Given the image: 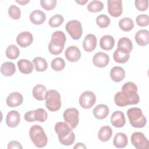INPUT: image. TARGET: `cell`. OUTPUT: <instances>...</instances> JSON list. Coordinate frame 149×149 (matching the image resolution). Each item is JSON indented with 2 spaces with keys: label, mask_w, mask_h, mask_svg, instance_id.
Segmentation results:
<instances>
[{
  "label": "cell",
  "mask_w": 149,
  "mask_h": 149,
  "mask_svg": "<svg viewBox=\"0 0 149 149\" xmlns=\"http://www.w3.org/2000/svg\"><path fill=\"white\" fill-rule=\"evenodd\" d=\"M114 101L115 104L120 107L137 104L140 98L137 94V86L131 81L125 83L122 87V91L115 95Z\"/></svg>",
  "instance_id": "cell-1"
},
{
  "label": "cell",
  "mask_w": 149,
  "mask_h": 149,
  "mask_svg": "<svg viewBox=\"0 0 149 149\" xmlns=\"http://www.w3.org/2000/svg\"><path fill=\"white\" fill-rule=\"evenodd\" d=\"M55 131L58 134L59 142L64 146H70L75 140V135L72 129L67 123L58 122L55 125Z\"/></svg>",
  "instance_id": "cell-2"
},
{
  "label": "cell",
  "mask_w": 149,
  "mask_h": 149,
  "mask_svg": "<svg viewBox=\"0 0 149 149\" xmlns=\"http://www.w3.org/2000/svg\"><path fill=\"white\" fill-rule=\"evenodd\" d=\"M66 40L65 33L62 31L54 32L51 36V40L48 45V50L53 55L60 54L63 48Z\"/></svg>",
  "instance_id": "cell-3"
},
{
  "label": "cell",
  "mask_w": 149,
  "mask_h": 149,
  "mask_svg": "<svg viewBox=\"0 0 149 149\" xmlns=\"http://www.w3.org/2000/svg\"><path fill=\"white\" fill-rule=\"evenodd\" d=\"M30 137L34 146L38 148L44 147L48 142V138L44 129L40 125L32 126L29 130Z\"/></svg>",
  "instance_id": "cell-4"
},
{
  "label": "cell",
  "mask_w": 149,
  "mask_h": 149,
  "mask_svg": "<svg viewBox=\"0 0 149 149\" xmlns=\"http://www.w3.org/2000/svg\"><path fill=\"white\" fill-rule=\"evenodd\" d=\"M130 125L135 128L144 127L147 123V119L143 114L142 110L139 108H130L127 111Z\"/></svg>",
  "instance_id": "cell-5"
},
{
  "label": "cell",
  "mask_w": 149,
  "mask_h": 149,
  "mask_svg": "<svg viewBox=\"0 0 149 149\" xmlns=\"http://www.w3.org/2000/svg\"><path fill=\"white\" fill-rule=\"evenodd\" d=\"M45 107L52 112L58 111L61 107V95L55 90H49L47 91L45 95Z\"/></svg>",
  "instance_id": "cell-6"
},
{
  "label": "cell",
  "mask_w": 149,
  "mask_h": 149,
  "mask_svg": "<svg viewBox=\"0 0 149 149\" xmlns=\"http://www.w3.org/2000/svg\"><path fill=\"white\" fill-rule=\"evenodd\" d=\"M65 29L73 40H79L82 36L83 29L81 23L77 20L69 21L66 24Z\"/></svg>",
  "instance_id": "cell-7"
},
{
  "label": "cell",
  "mask_w": 149,
  "mask_h": 149,
  "mask_svg": "<svg viewBox=\"0 0 149 149\" xmlns=\"http://www.w3.org/2000/svg\"><path fill=\"white\" fill-rule=\"evenodd\" d=\"M79 111L74 108H68L63 114L65 121L69 124L70 127L73 129L76 127L79 122Z\"/></svg>",
  "instance_id": "cell-8"
},
{
  "label": "cell",
  "mask_w": 149,
  "mask_h": 149,
  "mask_svg": "<svg viewBox=\"0 0 149 149\" xmlns=\"http://www.w3.org/2000/svg\"><path fill=\"white\" fill-rule=\"evenodd\" d=\"M131 142L137 149H148L149 142L144 134L141 132H134L131 136Z\"/></svg>",
  "instance_id": "cell-9"
},
{
  "label": "cell",
  "mask_w": 149,
  "mask_h": 149,
  "mask_svg": "<svg viewBox=\"0 0 149 149\" xmlns=\"http://www.w3.org/2000/svg\"><path fill=\"white\" fill-rule=\"evenodd\" d=\"M96 96L94 93L91 91H86L83 92L79 98L80 105L85 109L91 108L95 103Z\"/></svg>",
  "instance_id": "cell-10"
},
{
  "label": "cell",
  "mask_w": 149,
  "mask_h": 149,
  "mask_svg": "<svg viewBox=\"0 0 149 149\" xmlns=\"http://www.w3.org/2000/svg\"><path fill=\"white\" fill-rule=\"evenodd\" d=\"M109 14L114 17H119L122 13V2L121 0H109L107 1Z\"/></svg>",
  "instance_id": "cell-11"
},
{
  "label": "cell",
  "mask_w": 149,
  "mask_h": 149,
  "mask_svg": "<svg viewBox=\"0 0 149 149\" xmlns=\"http://www.w3.org/2000/svg\"><path fill=\"white\" fill-rule=\"evenodd\" d=\"M33 41V37L31 33L23 31L19 34L16 37L17 44L22 48H26L31 44Z\"/></svg>",
  "instance_id": "cell-12"
},
{
  "label": "cell",
  "mask_w": 149,
  "mask_h": 149,
  "mask_svg": "<svg viewBox=\"0 0 149 149\" xmlns=\"http://www.w3.org/2000/svg\"><path fill=\"white\" fill-rule=\"evenodd\" d=\"M109 62V57L108 55L104 52H97L93 58V64L98 68H104L107 66Z\"/></svg>",
  "instance_id": "cell-13"
},
{
  "label": "cell",
  "mask_w": 149,
  "mask_h": 149,
  "mask_svg": "<svg viewBox=\"0 0 149 149\" xmlns=\"http://www.w3.org/2000/svg\"><path fill=\"white\" fill-rule=\"evenodd\" d=\"M111 123L112 126L117 128L123 127L126 123L123 112L120 111H115L111 116Z\"/></svg>",
  "instance_id": "cell-14"
},
{
  "label": "cell",
  "mask_w": 149,
  "mask_h": 149,
  "mask_svg": "<svg viewBox=\"0 0 149 149\" xmlns=\"http://www.w3.org/2000/svg\"><path fill=\"white\" fill-rule=\"evenodd\" d=\"M65 55L66 58L71 62H75L79 61L81 57V52L76 46L72 45L67 48Z\"/></svg>",
  "instance_id": "cell-15"
},
{
  "label": "cell",
  "mask_w": 149,
  "mask_h": 149,
  "mask_svg": "<svg viewBox=\"0 0 149 149\" xmlns=\"http://www.w3.org/2000/svg\"><path fill=\"white\" fill-rule=\"evenodd\" d=\"M97 38L93 34H87L83 42V47L85 51L90 52L94 50L97 46Z\"/></svg>",
  "instance_id": "cell-16"
},
{
  "label": "cell",
  "mask_w": 149,
  "mask_h": 149,
  "mask_svg": "<svg viewBox=\"0 0 149 149\" xmlns=\"http://www.w3.org/2000/svg\"><path fill=\"white\" fill-rule=\"evenodd\" d=\"M20 120V115L19 112L17 111L12 110L8 113L6 118V123L9 127H16L19 125Z\"/></svg>",
  "instance_id": "cell-17"
},
{
  "label": "cell",
  "mask_w": 149,
  "mask_h": 149,
  "mask_svg": "<svg viewBox=\"0 0 149 149\" xmlns=\"http://www.w3.org/2000/svg\"><path fill=\"white\" fill-rule=\"evenodd\" d=\"M23 101L22 95L18 92L10 93L6 98V104L9 107H16L20 105Z\"/></svg>",
  "instance_id": "cell-18"
},
{
  "label": "cell",
  "mask_w": 149,
  "mask_h": 149,
  "mask_svg": "<svg viewBox=\"0 0 149 149\" xmlns=\"http://www.w3.org/2000/svg\"><path fill=\"white\" fill-rule=\"evenodd\" d=\"M117 49L125 54H130L133 49L132 41L127 37L120 38L118 42Z\"/></svg>",
  "instance_id": "cell-19"
},
{
  "label": "cell",
  "mask_w": 149,
  "mask_h": 149,
  "mask_svg": "<svg viewBox=\"0 0 149 149\" xmlns=\"http://www.w3.org/2000/svg\"><path fill=\"white\" fill-rule=\"evenodd\" d=\"M109 109L107 105L105 104H99L93 109V115L98 119H104L108 115Z\"/></svg>",
  "instance_id": "cell-20"
},
{
  "label": "cell",
  "mask_w": 149,
  "mask_h": 149,
  "mask_svg": "<svg viewBox=\"0 0 149 149\" xmlns=\"http://www.w3.org/2000/svg\"><path fill=\"white\" fill-rule=\"evenodd\" d=\"M46 19L45 14L41 10L37 9L31 12L30 15V20L31 22L36 25L42 24Z\"/></svg>",
  "instance_id": "cell-21"
},
{
  "label": "cell",
  "mask_w": 149,
  "mask_h": 149,
  "mask_svg": "<svg viewBox=\"0 0 149 149\" xmlns=\"http://www.w3.org/2000/svg\"><path fill=\"white\" fill-rule=\"evenodd\" d=\"M135 40L140 46H146L149 42V31L147 30H139L135 35Z\"/></svg>",
  "instance_id": "cell-22"
},
{
  "label": "cell",
  "mask_w": 149,
  "mask_h": 149,
  "mask_svg": "<svg viewBox=\"0 0 149 149\" xmlns=\"http://www.w3.org/2000/svg\"><path fill=\"white\" fill-rule=\"evenodd\" d=\"M125 76L124 69L120 66H114L110 71V77L115 82L121 81Z\"/></svg>",
  "instance_id": "cell-23"
},
{
  "label": "cell",
  "mask_w": 149,
  "mask_h": 149,
  "mask_svg": "<svg viewBox=\"0 0 149 149\" xmlns=\"http://www.w3.org/2000/svg\"><path fill=\"white\" fill-rule=\"evenodd\" d=\"M115 45V40L110 35L102 36L100 41V46L104 50L109 51L113 48Z\"/></svg>",
  "instance_id": "cell-24"
},
{
  "label": "cell",
  "mask_w": 149,
  "mask_h": 149,
  "mask_svg": "<svg viewBox=\"0 0 149 149\" xmlns=\"http://www.w3.org/2000/svg\"><path fill=\"white\" fill-rule=\"evenodd\" d=\"M17 64L19 70L22 73L29 74L33 70V65L29 60L22 59L17 62Z\"/></svg>",
  "instance_id": "cell-25"
},
{
  "label": "cell",
  "mask_w": 149,
  "mask_h": 149,
  "mask_svg": "<svg viewBox=\"0 0 149 149\" xmlns=\"http://www.w3.org/2000/svg\"><path fill=\"white\" fill-rule=\"evenodd\" d=\"M113 144L116 148H124L128 144V139L126 134L119 132L116 134L113 140Z\"/></svg>",
  "instance_id": "cell-26"
},
{
  "label": "cell",
  "mask_w": 149,
  "mask_h": 149,
  "mask_svg": "<svg viewBox=\"0 0 149 149\" xmlns=\"http://www.w3.org/2000/svg\"><path fill=\"white\" fill-rule=\"evenodd\" d=\"M47 91V88L44 85L37 84L33 88V95L36 100L42 101L45 99Z\"/></svg>",
  "instance_id": "cell-27"
},
{
  "label": "cell",
  "mask_w": 149,
  "mask_h": 149,
  "mask_svg": "<svg viewBox=\"0 0 149 149\" xmlns=\"http://www.w3.org/2000/svg\"><path fill=\"white\" fill-rule=\"evenodd\" d=\"M112 136V130L109 126H104L100 128L98 133V137L101 141H108Z\"/></svg>",
  "instance_id": "cell-28"
},
{
  "label": "cell",
  "mask_w": 149,
  "mask_h": 149,
  "mask_svg": "<svg viewBox=\"0 0 149 149\" xmlns=\"http://www.w3.org/2000/svg\"><path fill=\"white\" fill-rule=\"evenodd\" d=\"M1 72L5 76H11L16 72V66L11 62H6L1 65Z\"/></svg>",
  "instance_id": "cell-29"
},
{
  "label": "cell",
  "mask_w": 149,
  "mask_h": 149,
  "mask_svg": "<svg viewBox=\"0 0 149 149\" xmlns=\"http://www.w3.org/2000/svg\"><path fill=\"white\" fill-rule=\"evenodd\" d=\"M35 69L37 72H44L48 68V63L47 61L42 57H36L33 59Z\"/></svg>",
  "instance_id": "cell-30"
},
{
  "label": "cell",
  "mask_w": 149,
  "mask_h": 149,
  "mask_svg": "<svg viewBox=\"0 0 149 149\" xmlns=\"http://www.w3.org/2000/svg\"><path fill=\"white\" fill-rule=\"evenodd\" d=\"M119 26L124 31H129L134 27V23L129 17H123L119 22Z\"/></svg>",
  "instance_id": "cell-31"
},
{
  "label": "cell",
  "mask_w": 149,
  "mask_h": 149,
  "mask_svg": "<svg viewBox=\"0 0 149 149\" xmlns=\"http://www.w3.org/2000/svg\"><path fill=\"white\" fill-rule=\"evenodd\" d=\"M113 58L116 62L119 63H125L128 61L130 58V54H125L116 49L113 54Z\"/></svg>",
  "instance_id": "cell-32"
},
{
  "label": "cell",
  "mask_w": 149,
  "mask_h": 149,
  "mask_svg": "<svg viewBox=\"0 0 149 149\" xmlns=\"http://www.w3.org/2000/svg\"><path fill=\"white\" fill-rule=\"evenodd\" d=\"M5 54L8 58L10 59H15L19 56L20 51L19 48L16 45L12 44L7 47Z\"/></svg>",
  "instance_id": "cell-33"
},
{
  "label": "cell",
  "mask_w": 149,
  "mask_h": 149,
  "mask_svg": "<svg viewBox=\"0 0 149 149\" xmlns=\"http://www.w3.org/2000/svg\"><path fill=\"white\" fill-rule=\"evenodd\" d=\"M104 8V3L100 1L94 0L87 5V9L90 12H98Z\"/></svg>",
  "instance_id": "cell-34"
},
{
  "label": "cell",
  "mask_w": 149,
  "mask_h": 149,
  "mask_svg": "<svg viewBox=\"0 0 149 149\" xmlns=\"http://www.w3.org/2000/svg\"><path fill=\"white\" fill-rule=\"evenodd\" d=\"M51 68L53 70L59 72L62 70L65 67V61L62 58H54L51 63Z\"/></svg>",
  "instance_id": "cell-35"
},
{
  "label": "cell",
  "mask_w": 149,
  "mask_h": 149,
  "mask_svg": "<svg viewBox=\"0 0 149 149\" xmlns=\"http://www.w3.org/2000/svg\"><path fill=\"white\" fill-rule=\"evenodd\" d=\"M111 20L108 16L105 15H100L96 18V23L100 28H106L110 24Z\"/></svg>",
  "instance_id": "cell-36"
},
{
  "label": "cell",
  "mask_w": 149,
  "mask_h": 149,
  "mask_svg": "<svg viewBox=\"0 0 149 149\" xmlns=\"http://www.w3.org/2000/svg\"><path fill=\"white\" fill-rule=\"evenodd\" d=\"M34 115L36 120L40 122H44L48 118V114L43 108H38L34 110Z\"/></svg>",
  "instance_id": "cell-37"
},
{
  "label": "cell",
  "mask_w": 149,
  "mask_h": 149,
  "mask_svg": "<svg viewBox=\"0 0 149 149\" xmlns=\"http://www.w3.org/2000/svg\"><path fill=\"white\" fill-rule=\"evenodd\" d=\"M63 17L61 15H55L51 17L48 22L49 26L51 27H58L63 22Z\"/></svg>",
  "instance_id": "cell-38"
},
{
  "label": "cell",
  "mask_w": 149,
  "mask_h": 149,
  "mask_svg": "<svg viewBox=\"0 0 149 149\" xmlns=\"http://www.w3.org/2000/svg\"><path fill=\"white\" fill-rule=\"evenodd\" d=\"M9 16L13 20H18L21 16V11L19 8L15 5H11L8 9Z\"/></svg>",
  "instance_id": "cell-39"
},
{
  "label": "cell",
  "mask_w": 149,
  "mask_h": 149,
  "mask_svg": "<svg viewBox=\"0 0 149 149\" xmlns=\"http://www.w3.org/2000/svg\"><path fill=\"white\" fill-rule=\"evenodd\" d=\"M40 4L42 8L46 10H51L54 9L56 5V0H41Z\"/></svg>",
  "instance_id": "cell-40"
},
{
  "label": "cell",
  "mask_w": 149,
  "mask_h": 149,
  "mask_svg": "<svg viewBox=\"0 0 149 149\" xmlns=\"http://www.w3.org/2000/svg\"><path fill=\"white\" fill-rule=\"evenodd\" d=\"M136 21L140 27L147 26L149 24V17L147 15H140L136 17Z\"/></svg>",
  "instance_id": "cell-41"
},
{
  "label": "cell",
  "mask_w": 149,
  "mask_h": 149,
  "mask_svg": "<svg viewBox=\"0 0 149 149\" xmlns=\"http://www.w3.org/2000/svg\"><path fill=\"white\" fill-rule=\"evenodd\" d=\"M134 3L136 8L140 11H145L148 7V1L147 0H136Z\"/></svg>",
  "instance_id": "cell-42"
},
{
  "label": "cell",
  "mask_w": 149,
  "mask_h": 149,
  "mask_svg": "<svg viewBox=\"0 0 149 149\" xmlns=\"http://www.w3.org/2000/svg\"><path fill=\"white\" fill-rule=\"evenodd\" d=\"M34 111H30L27 112L24 116V118L25 120L29 122H35L36 119L34 118Z\"/></svg>",
  "instance_id": "cell-43"
},
{
  "label": "cell",
  "mask_w": 149,
  "mask_h": 149,
  "mask_svg": "<svg viewBox=\"0 0 149 149\" xmlns=\"http://www.w3.org/2000/svg\"><path fill=\"white\" fill-rule=\"evenodd\" d=\"M8 149H12V148H19V149H22L23 148V147L22 146V144L17 141L13 140V141H11L10 142H9L8 144Z\"/></svg>",
  "instance_id": "cell-44"
},
{
  "label": "cell",
  "mask_w": 149,
  "mask_h": 149,
  "mask_svg": "<svg viewBox=\"0 0 149 149\" xmlns=\"http://www.w3.org/2000/svg\"><path fill=\"white\" fill-rule=\"evenodd\" d=\"M74 148H86V146L82 143H77L73 147Z\"/></svg>",
  "instance_id": "cell-45"
},
{
  "label": "cell",
  "mask_w": 149,
  "mask_h": 149,
  "mask_svg": "<svg viewBox=\"0 0 149 149\" xmlns=\"http://www.w3.org/2000/svg\"><path fill=\"white\" fill-rule=\"evenodd\" d=\"M16 2L18 3H19L21 5H26L27 3H29L30 2V1H26V0H21V1H16Z\"/></svg>",
  "instance_id": "cell-46"
},
{
  "label": "cell",
  "mask_w": 149,
  "mask_h": 149,
  "mask_svg": "<svg viewBox=\"0 0 149 149\" xmlns=\"http://www.w3.org/2000/svg\"><path fill=\"white\" fill-rule=\"evenodd\" d=\"M76 2L79 3V5H84L85 3H86L87 2V0H86V1H83V0H80V1H76Z\"/></svg>",
  "instance_id": "cell-47"
}]
</instances>
